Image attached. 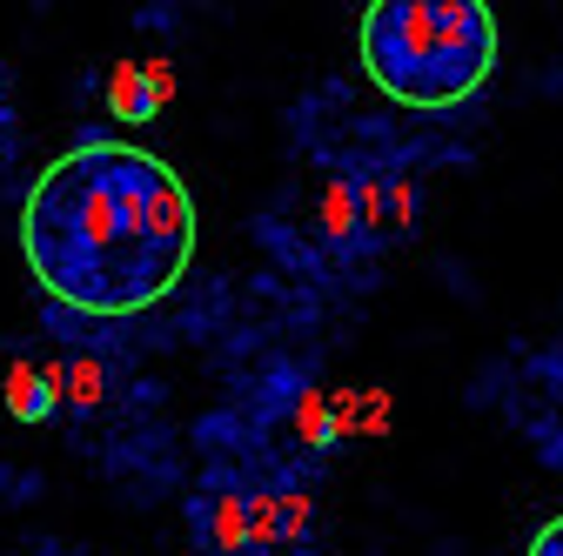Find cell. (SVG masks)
<instances>
[{"instance_id": "cell-2", "label": "cell", "mask_w": 563, "mask_h": 556, "mask_svg": "<svg viewBox=\"0 0 563 556\" xmlns=\"http://www.w3.org/2000/svg\"><path fill=\"white\" fill-rule=\"evenodd\" d=\"M430 54H437V0H383L363 21V60L369 81L389 101L422 108V88H430Z\"/></svg>"}, {"instance_id": "cell-1", "label": "cell", "mask_w": 563, "mask_h": 556, "mask_svg": "<svg viewBox=\"0 0 563 556\" xmlns=\"http://www.w3.org/2000/svg\"><path fill=\"white\" fill-rule=\"evenodd\" d=\"M21 255L54 302L81 315H141L195 255V194L148 148L81 142L27 188Z\"/></svg>"}, {"instance_id": "cell-10", "label": "cell", "mask_w": 563, "mask_h": 556, "mask_svg": "<svg viewBox=\"0 0 563 556\" xmlns=\"http://www.w3.org/2000/svg\"><path fill=\"white\" fill-rule=\"evenodd\" d=\"M249 543L255 549L282 543V497H249Z\"/></svg>"}, {"instance_id": "cell-12", "label": "cell", "mask_w": 563, "mask_h": 556, "mask_svg": "<svg viewBox=\"0 0 563 556\" xmlns=\"http://www.w3.org/2000/svg\"><path fill=\"white\" fill-rule=\"evenodd\" d=\"M309 516H316V503H309V497H282V543L302 536V530H309Z\"/></svg>"}, {"instance_id": "cell-15", "label": "cell", "mask_w": 563, "mask_h": 556, "mask_svg": "<svg viewBox=\"0 0 563 556\" xmlns=\"http://www.w3.org/2000/svg\"><path fill=\"white\" fill-rule=\"evenodd\" d=\"M148 75H155V101L168 108V101H175V67H168V60H148Z\"/></svg>"}, {"instance_id": "cell-4", "label": "cell", "mask_w": 563, "mask_h": 556, "mask_svg": "<svg viewBox=\"0 0 563 556\" xmlns=\"http://www.w3.org/2000/svg\"><path fill=\"white\" fill-rule=\"evenodd\" d=\"M108 108H114V121H155V114H162L148 60H121V67H108Z\"/></svg>"}, {"instance_id": "cell-13", "label": "cell", "mask_w": 563, "mask_h": 556, "mask_svg": "<svg viewBox=\"0 0 563 556\" xmlns=\"http://www.w3.org/2000/svg\"><path fill=\"white\" fill-rule=\"evenodd\" d=\"M67 396H75L81 409H95L101 402V363H75V389H67Z\"/></svg>"}, {"instance_id": "cell-3", "label": "cell", "mask_w": 563, "mask_h": 556, "mask_svg": "<svg viewBox=\"0 0 563 556\" xmlns=\"http://www.w3.org/2000/svg\"><path fill=\"white\" fill-rule=\"evenodd\" d=\"M489 60H497V21H489L483 0H443L437 8V54H430V88L422 108H456L489 81Z\"/></svg>"}, {"instance_id": "cell-5", "label": "cell", "mask_w": 563, "mask_h": 556, "mask_svg": "<svg viewBox=\"0 0 563 556\" xmlns=\"http://www.w3.org/2000/svg\"><path fill=\"white\" fill-rule=\"evenodd\" d=\"M54 402H60V369H14L8 376V409L21 415V423H47L54 415Z\"/></svg>"}, {"instance_id": "cell-7", "label": "cell", "mask_w": 563, "mask_h": 556, "mask_svg": "<svg viewBox=\"0 0 563 556\" xmlns=\"http://www.w3.org/2000/svg\"><path fill=\"white\" fill-rule=\"evenodd\" d=\"M322 235H329V242H349V235H356V181H329V188H322Z\"/></svg>"}, {"instance_id": "cell-6", "label": "cell", "mask_w": 563, "mask_h": 556, "mask_svg": "<svg viewBox=\"0 0 563 556\" xmlns=\"http://www.w3.org/2000/svg\"><path fill=\"white\" fill-rule=\"evenodd\" d=\"M201 536H208V549H242L249 543V497H235V490H216L208 497V510H201Z\"/></svg>"}, {"instance_id": "cell-11", "label": "cell", "mask_w": 563, "mask_h": 556, "mask_svg": "<svg viewBox=\"0 0 563 556\" xmlns=\"http://www.w3.org/2000/svg\"><path fill=\"white\" fill-rule=\"evenodd\" d=\"M409 222H416V181H409V175H396V181H389V229L402 235Z\"/></svg>"}, {"instance_id": "cell-9", "label": "cell", "mask_w": 563, "mask_h": 556, "mask_svg": "<svg viewBox=\"0 0 563 556\" xmlns=\"http://www.w3.org/2000/svg\"><path fill=\"white\" fill-rule=\"evenodd\" d=\"M296 436H302V449H329V402L316 389H302V402H296Z\"/></svg>"}, {"instance_id": "cell-14", "label": "cell", "mask_w": 563, "mask_h": 556, "mask_svg": "<svg viewBox=\"0 0 563 556\" xmlns=\"http://www.w3.org/2000/svg\"><path fill=\"white\" fill-rule=\"evenodd\" d=\"M530 556H563V516L537 530V543H530Z\"/></svg>"}, {"instance_id": "cell-16", "label": "cell", "mask_w": 563, "mask_h": 556, "mask_svg": "<svg viewBox=\"0 0 563 556\" xmlns=\"http://www.w3.org/2000/svg\"><path fill=\"white\" fill-rule=\"evenodd\" d=\"M0 121H8V81H0Z\"/></svg>"}, {"instance_id": "cell-8", "label": "cell", "mask_w": 563, "mask_h": 556, "mask_svg": "<svg viewBox=\"0 0 563 556\" xmlns=\"http://www.w3.org/2000/svg\"><path fill=\"white\" fill-rule=\"evenodd\" d=\"M356 215H363L369 235H396V229H389V181H383V175H363V181H356Z\"/></svg>"}]
</instances>
